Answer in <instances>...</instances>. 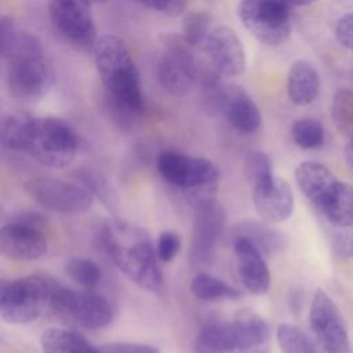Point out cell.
<instances>
[{"mask_svg": "<svg viewBox=\"0 0 353 353\" xmlns=\"http://www.w3.org/2000/svg\"><path fill=\"white\" fill-rule=\"evenodd\" d=\"M192 48L182 34L161 36V57L157 79L164 91L172 97H185L197 83L199 65Z\"/></svg>", "mask_w": 353, "mask_h": 353, "instance_id": "obj_10", "label": "cell"}, {"mask_svg": "<svg viewBox=\"0 0 353 353\" xmlns=\"http://www.w3.org/2000/svg\"><path fill=\"white\" fill-rule=\"evenodd\" d=\"M194 353H219V352H211V350H205V349L194 347Z\"/></svg>", "mask_w": 353, "mask_h": 353, "instance_id": "obj_42", "label": "cell"}, {"mask_svg": "<svg viewBox=\"0 0 353 353\" xmlns=\"http://www.w3.org/2000/svg\"><path fill=\"white\" fill-rule=\"evenodd\" d=\"M335 248L338 251H341L343 255H353V240H346V239H341L336 244Z\"/></svg>", "mask_w": 353, "mask_h": 353, "instance_id": "obj_39", "label": "cell"}, {"mask_svg": "<svg viewBox=\"0 0 353 353\" xmlns=\"http://www.w3.org/2000/svg\"><path fill=\"white\" fill-rule=\"evenodd\" d=\"M192 294L200 301H218V299H237L240 290L229 285L223 280L207 273L197 272L190 283Z\"/></svg>", "mask_w": 353, "mask_h": 353, "instance_id": "obj_26", "label": "cell"}, {"mask_svg": "<svg viewBox=\"0 0 353 353\" xmlns=\"http://www.w3.org/2000/svg\"><path fill=\"white\" fill-rule=\"evenodd\" d=\"M331 117L335 128L346 138L353 139V91L339 90L331 103Z\"/></svg>", "mask_w": 353, "mask_h": 353, "instance_id": "obj_27", "label": "cell"}, {"mask_svg": "<svg viewBox=\"0 0 353 353\" xmlns=\"http://www.w3.org/2000/svg\"><path fill=\"white\" fill-rule=\"evenodd\" d=\"M48 15L55 29L73 46L91 50L97 29L88 0H47Z\"/></svg>", "mask_w": 353, "mask_h": 353, "instance_id": "obj_13", "label": "cell"}, {"mask_svg": "<svg viewBox=\"0 0 353 353\" xmlns=\"http://www.w3.org/2000/svg\"><path fill=\"white\" fill-rule=\"evenodd\" d=\"M92 51L103 87L105 109L116 125L131 130L143 112V94L135 62L117 36L99 37Z\"/></svg>", "mask_w": 353, "mask_h": 353, "instance_id": "obj_1", "label": "cell"}, {"mask_svg": "<svg viewBox=\"0 0 353 353\" xmlns=\"http://www.w3.org/2000/svg\"><path fill=\"white\" fill-rule=\"evenodd\" d=\"M25 190L43 208L63 215L83 214L94 204V194L87 188L52 176L32 178Z\"/></svg>", "mask_w": 353, "mask_h": 353, "instance_id": "obj_11", "label": "cell"}, {"mask_svg": "<svg viewBox=\"0 0 353 353\" xmlns=\"http://www.w3.org/2000/svg\"><path fill=\"white\" fill-rule=\"evenodd\" d=\"M98 243L112 263L134 284L150 291L163 290V273L149 233L131 222L108 221L98 232Z\"/></svg>", "mask_w": 353, "mask_h": 353, "instance_id": "obj_2", "label": "cell"}, {"mask_svg": "<svg viewBox=\"0 0 353 353\" xmlns=\"http://www.w3.org/2000/svg\"><path fill=\"white\" fill-rule=\"evenodd\" d=\"M61 284L50 274L36 273L4 284L0 294V314L6 323L28 324L40 317Z\"/></svg>", "mask_w": 353, "mask_h": 353, "instance_id": "obj_5", "label": "cell"}, {"mask_svg": "<svg viewBox=\"0 0 353 353\" xmlns=\"http://www.w3.org/2000/svg\"><path fill=\"white\" fill-rule=\"evenodd\" d=\"M320 90V79L312 63L298 59L295 61L287 76V92L292 103L305 106L312 103Z\"/></svg>", "mask_w": 353, "mask_h": 353, "instance_id": "obj_21", "label": "cell"}, {"mask_svg": "<svg viewBox=\"0 0 353 353\" xmlns=\"http://www.w3.org/2000/svg\"><path fill=\"white\" fill-rule=\"evenodd\" d=\"M330 223L339 228L353 225V186L338 181L332 192L319 208Z\"/></svg>", "mask_w": 353, "mask_h": 353, "instance_id": "obj_23", "label": "cell"}, {"mask_svg": "<svg viewBox=\"0 0 353 353\" xmlns=\"http://www.w3.org/2000/svg\"><path fill=\"white\" fill-rule=\"evenodd\" d=\"M225 223L226 212L222 204L212 197L196 203L189 250V262L192 268H204L212 262Z\"/></svg>", "mask_w": 353, "mask_h": 353, "instance_id": "obj_12", "label": "cell"}, {"mask_svg": "<svg viewBox=\"0 0 353 353\" xmlns=\"http://www.w3.org/2000/svg\"><path fill=\"white\" fill-rule=\"evenodd\" d=\"M34 117L25 112L10 113L1 124V143L11 152H23L26 149L29 131Z\"/></svg>", "mask_w": 353, "mask_h": 353, "instance_id": "obj_25", "label": "cell"}, {"mask_svg": "<svg viewBox=\"0 0 353 353\" xmlns=\"http://www.w3.org/2000/svg\"><path fill=\"white\" fill-rule=\"evenodd\" d=\"M291 137L299 148L316 149L324 143L325 135L323 124L317 119L303 117L292 124Z\"/></svg>", "mask_w": 353, "mask_h": 353, "instance_id": "obj_31", "label": "cell"}, {"mask_svg": "<svg viewBox=\"0 0 353 353\" xmlns=\"http://www.w3.org/2000/svg\"><path fill=\"white\" fill-rule=\"evenodd\" d=\"M290 4H295V6H306V4H310L316 0H287Z\"/></svg>", "mask_w": 353, "mask_h": 353, "instance_id": "obj_41", "label": "cell"}, {"mask_svg": "<svg viewBox=\"0 0 353 353\" xmlns=\"http://www.w3.org/2000/svg\"><path fill=\"white\" fill-rule=\"evenodd\" d=\"M309 321L324 352L346 353L349 350L347 330L341 312L323 290H317L313 296Z\"/></svg>", "mask_w": 353, "mask_h": 353, "instance_id": "obj_14", "label": "cell"}, {"mask_svg": "<svg viewBox=\"0 0 353 353\" xmlns=\"http://www.w3.org/2000/svg\"><path fill=\"white\" fill-rule=\"evenodd\" d=\"M185 6H186V0H170L168 8H167L164 15H167V17H176V15L183 12Z\"/></svg>", "mask_w": 353, "mask_h": 353, "instance_id": "obj_38", "label": "cell"}, {"mask_svg": "<svg viewBox=\"0 0 353 353\" xmlns=\"http://www.w3.org/2000/svg\"><path fill=\"white\" fill-rule=\"evenodd\" d=\"M211 29V15L207 11L193 10L185 14L182 36L190 47H201Z\"/></svg>", "mask_w": 353, "mask_h": 353, "instance_id": "obj_30", "label": "cell"}, {"mask_svg": "<svg viewBox=\"0 0 353 353\" xmlns=\"http://www.w3.org/2000/svg\"><path fill=\"white\" fill-rule=\"evenodd\" d=\"M91 4H94V3H105V1H108V0H88Z\"/></svg>", "mask_w": 353, "mask_h": 353, "instance_id": "obj_43", "label": "cell"}, {"mask_svg": "<svg viewBox=\"0 0 353 353\" xmlns=\"http://www.w3.org/2000/svg\"><path fill=\"white\" fill-rule=\"evenodd\" d=\"M291 6L287 0H241L237 14L259 43L277 47L291 34Z\"/></svg>", "mask_w": 353, "mask_h": 353, "instance_id": "obj_8", "label": "cell"}, {"mask_svg": "<svg viewBox=\"0 0 353 353\" xmlns=\"http://www.w3.org/2000/svg\"><path fill=\"white\" fill-rule=\"evenodd\" d=\"M276 338L281 353H319L310 338L296 325L280 324Z\"/></svg>", "mask_w": 353, "mask_h": 353, "instance_id": "obj_28", "label": "cell"}, {"mask_svg": "<svg viewBox=\"0 0 353 353\" xmlns=\"http://www.w3.org/2000/svg\"><path fill=\"white\" fill-rule=\"evenodd\" d=\"M48 241L43 228L14 218L1 226L0 251L14 261H36L46 255Z\"/></svg>", "mask_w": 353, "mask_h": 353, "instance_id": "obj_16", "label": "cell"}, {"mask_svg": "<svg viewBox=\"0 0 353 353\" xmlns=\"http://www.w3.org/2000/svg\"><path fill=\"white\" fill-rule=\"evenodd\" d=\"M345 161L347 167L353 171V139H350L345 148Z\"/></svg>", "mask_w": 353, "mask_h": 353, "instance_id": "obj_40", "label": "cell"}, {"mask_svg": "<svg viewBox=\"0 0 353 353\" xmlns=\"http://www.w3.org/2000/svg\"><path fill=\"white\" fill-rule=\"evenodd\" d=\"M181 248V237L172 230H164L157 240V256L163 262H171Z\"/></svg>", "mask_w": 353, "mask_h": 353, "instance_id": "obj_34", "label": "cell"}, {"mask_svg": "<svg viewBox=\"0 0 353 353\" xmlns=\"http://www.w3.org/2000/svg\"><path fill=\"white\" fill-rule=\"evenodd\" d=\"M98 353H160V350L148 343L139 342H110L98 347Z\"/></svg>", "mask_w": 353, "mask_h": 353, "instance_id": "obj_35", "label": "cell"}, {"mask_svg": "<svg viewBox=\"0 0 353 353\" xmlns=\"http://www.w3.org/2000/svg\"><path fill=\"white\" fill-rule=\"evenodd\" d=\"M79 138L72 125L59 117H34L25 153L48 168H65L76 157Z\"/></svg>", "mask_w": 353, "mask_h": 353, "instance_id": "obj_6", "label": "cell"}, {"mask_svg": "<svg viewBox=\"0 0 353 353\" xmlns=\"http://www.w3.org/2000/svg\"><path fill=\"white\" fill-rule=\"evenodd\" d=\"M157 171L171 186L190 192L196 203L210 199L215 190L219 171L218 167L205 157H196L175 150L161 152L157 157ZM194 203V204H196Z\"/></svg>", "mask_w": 353, "mask_h": 353, "instance_id": "obj_7", "label": "cell"}, {"mask_svg": "<svg viewBox=\"0 0 353 353\" xmlns=\"http://www.w3.org/2000/svg\"><path fill=\"white\" fill-rule=\"evenodd\" d=\"M43 353H98L81 334L69 328H48L41 334Z\"/></svg>", "mask_w": 353, "mask_h": 353, "instance_id": "obj_24", "label": "cell"}, {"mask_svg": "<svg viewBox=\"0 0 353 353\" xmlns=\"http://www.w3.org/2000/svg\"><path fill=\"white\" fill-rule=\"evenodd\" d=\"M219 113L234 130L244 134L255 132L262 123L258 105L237 84H223L219 97Z\"/></svg>", "mask_w": 353, "mask_h": 353, "instance_id": "obj_17", "label": "cell"}, {"mask_svg": "<svg viewBox=\"0 0 353 353\" xmlns=\"http://www.w3.org/2000/svg\"><path fill=\"white\" fill-rule=\"evenodd\" d=\"M252 203L258 215L269 223L284 222L294 211L291 186L280 176H276L269 185L252 188Z\"/></svg>", "mask_w": 353, "mask_h": 353, "instance_id": "obj_19", "label": "cell"}, {"mask_svg": "<svg viewBox=\"0 0 353 353\" xmlns=\"http://www.w3.org/2000/svg\"><path fill=\"white\" fill-rule=\"evenodd\" d=\"M245 172L252 188L269 185L276 178L273 175V165L270 157L261 150H254L248 153L245 159Z\"/></svg>", "mask_w": 353, "mask_h": 353, "instance_id": "obj_32", "label": "cell"}, {"mask_svg": "<svg viewBox=\"0 0 353 353\" xmlns=\"http://www.w3.org/2000/svg\"><path fill=\"white\" fill-rule=\"evenodd\" d=\"M65 272L74 283L88 290L97 287L103 277L101 266L92 259L83 256L69 259L65 266Z\"/></svg>", "mask_w": 353, "mask_h": 353, "instance_id": "obj_29", "label": "cell"}, {"mask_svg": "<svg viewBox=\"0 0 353 353\" xmlns=\"http://www.w3.org/2000/svg\"><path fill=\"white\" fill-rule=\"evenodd\" d=\"M335 36L343 47L353 50V12L343 15L338 21L335 28Z\"/></svg>", "mask_w": 353, "mask_h": 353, "instance_id": "obj_36", "label": "cell"}, {"mask_svg": "<svg viewBox=\"0 0 353 353\" xmlns=\"http://www.w3.org/2000/svg\"><path fill=\"white\" fill-rule=\"evenodd\" d=\"M138 3H141L142 6L153 10V11H157L160 14H165L167 8H168V4H170V0H137Z\"/></svg>", "mask_w": 353, "mask_h": 353, "instance_id": "obj_37", "label": "cell"}, {"mask_svg": "<svg viewBox=\"0 0 353 353\" xmlns=\"http://www.w3.org/2000/svg\"><path fill=\"white\" fill-rule=\"evenodd\" d=\"M50 307L63 321L84 330L103 328L112 323L114 316L112 303L103 295L62 285L54 292Z\"/></svg>", "mask_w": 353, "mask_h": 353, "instance_id": "obj_9", "label": "cell"}, {"mask_svg": "<svg viewBox=\"0 0 353 353\" xmlns=\"http://www.w3.org/2000/svg\"><path fill=\"white\" fill-rule=\"evenodd\" d=\"M79 179L81 181L83 186L87 188L94 197L97 196L105 205H110L112 203V190L105 176L92 171V170H80L77 172Z\"/></svg>", "mask_w": 353, "mask_h": 353, "instance_id": "obj_33", "label": "cell"}, {"mask_svg": "<svg viewBox=\"0 0 353 353\" xmlns=\"http://www.w3.org/2000/svg\"><path fill=\"white\" fill-rule=\"evenodd\" d=\"M270 328L254 312L243 310L233 320L205 324L197 334L194 346L219 353H240L268 345Z\"/></svg>", "mask_w": 353, "mask_h": 353, "instance_id": "obj_4", "label": "cell"}, {"mask_svg": "<svg viewBox=\"0 0 353 353\" xmlns=\"http://www.w3.org/2000/svg\"><path fill=\"white\" fill-rule=\"evenodd\" d=\"M201 50L223 77L240 76L247 68L244 46L237 33L228 26L212 28Z\"/></svg>", "mask_w": 353, "mask_h": 353, "instance_id": "obj_15", "label": "cell"}, {"mask_svg": "<svg viewBox=\"0 0 353 353\" xmlns=\"http://www.w3.org/2000/svg\"><path fill=\"white\" fill-rule=\"evenodd\" d=\"M233 251L237 258V272L244 287L255 295L268 292L270 287V272L265 255L248 239L233 237Z\"/></svg>", "mask_w": 353, "mask_h": 353, "instance_id": "obj_18", "label": "cell"}, {"mask_svg": "<svg viewBox=\"0 0 353 353\" xmlns=\"http://www.w3.org/2000/svg\"><path fill=\"white\" fill-rule=\"evenodd\" d=\"M1 57L6 62L7 87L14 98L36 101L48 91L52 70L36 34L17 30L10 43L1 47Z\"/></svg>", "mask_w": 353, "mask_h": 353, "instance_id": "obj_3", "label": "cell"}, {"mask_svg": "<svg viewBox=\"0 0 353 353\" xmlns=\"http://www.w3.org/2000/svg\"><path fill=\"white\" fill-rule=\"evenodd\" d=\"M295 181L312 204L320 208L339 179L324 164L305 161L296 167Z\"/></svg>", "mask_w": 353, "mask_h": 353, "instance_id": "obj_20", "label": "cell"}, {"mask_svg": "<svg viewBox=\"0 0 353 353\" xmlns=\"http://www.w3.org/2000/svg\"><path fill=\"white\" fill-rule=\"evenodd\" d=\"M233 237L241 236L248 239L263 255H270L283 251L288 244V236L270 226L269 222L245 219L237 223L233 229Z\"/></svg>", "mask_w": 353, "mask_h": 353, "instance_id": "obj_22", "label": "cell"}]
</instances>
